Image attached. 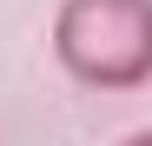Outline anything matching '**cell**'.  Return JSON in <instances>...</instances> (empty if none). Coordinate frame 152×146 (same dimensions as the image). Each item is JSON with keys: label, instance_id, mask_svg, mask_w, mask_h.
<instances>
[{"label": "cell", "instance_id": "1", "mask_svg": "<svg viewBox=\"0 0 152 146\" xmlns=\"http://www.w3.org/2000/svg\"><path fill=\"white\" fill-rule=\"evenodd\" d=\"M53 60L93 93H132L152 80V0H60Z\"/></svg>", "mask_w": 152, "mask_h": 146}, {"label": "cell", "instance_id": "2", "mask_svg": "<svg viewBox=\"0 0 152 146\" xmlns=\"http://www.w3.org/2000/svg\"><path fill=\"white\" fill-rule=\"evenodd\" d=\"M119 146H152V133H132V139H119Z\"/></svg>", "mask_w": 152, "mask_h": 146}]
</instances>
